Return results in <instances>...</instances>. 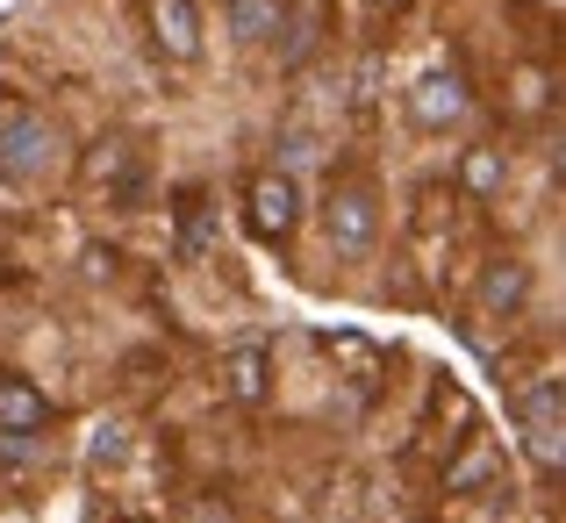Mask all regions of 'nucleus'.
Wrapping results in <instances>:
<instances>
[{
	"mask_svg": "<svg viewBox=\"0 0 566 523\" xmlns=\"http://www.w3.org/2000/svg\"><path fill=\"white\" fill-rule=\"evenodd\" d=\"M51 166H57V129L43 123L36 108L0 115V172L8 179H43Z\"/></svg>",
	"mask_w": 566,
	"mask_h": 523,
	"instance_id": "obj_1",
	"label": "nucleus"
},
{
	"mask_svg": "<svg viewBox=\"0 0 566 523\" xmlns=\"http://www.w3.org/2000/svg\"><path fill=\"white\" fill-rule=\"evenodd\" d=\"M244 222H251V237H259V244H287L294 222H302V193H294V179L287 172H251Z\"/></svg>",
	"mask_w": 566,
	"mask_h": 523,
	"instance_id": "obj_2",
	"label": "nucleus"
},
{
	"mask_svg": "<svg viewBox=\"0 0 566 523\" xmlns=\"http://www.w3.org/2000/svg\"><path fill=\"white\" fill-rule=\"evenodd\" d=\"M323 230H331L337 251H374L380 244V193L374 187H331L323 193Z\"/></svg>",
	"mask_w": 566,
	"mask_h": 523,
	"instance_id": "obj_3",
	"label": "nucleus"
},
{
	"mask_svg": "<svg viewBox=\"0 0 566 523\" xmlns=\"http://www.w3.org/2000/svg\"><path fill=\"white\" fill-rule=\"evenodd\" d=\"M516 423H524V444L538 467L559 473V430H566V409H559V373H538L516 401Z\"/></svg>",
	"mask_w": 566,
	"mask_h": 523,
	"instance_id": "obj_4",
	"label": "nucleus"
},
{
	"mask_svg": "<svg viewBox=\"0 0 566 523\" xmlns=\"http://www.w3.org/2000/svg\"><path fill=\"white\" fill-rule=\"evenodd\" d=\"M0 430H8V438L51 430V395H43L29 373H0Z\"/></svg>",
	"mask_w": 566,
	"mask_h": 523,
	"instance_id": "obj_5",
	"label": "nucleus"
},
{
	"mask_svg": "<svg viewBox=\"0 0 566 523\" xmlns=\"http://www.w3.org/2000/svg\"><path fill=\"white\" fill-rule=\"evenodd\" d=\"M151 51L172 57V65H187L201 51V8L193 0H151Z\"/></svg>",
	"mask_w": 566,
	"mask_h": 523,
	"instance_id": "obj_6",
	"label": "nucleus"
},
{
	"mask_svg": "<svg viewBox=\"0 0 566 523\" xmlns=\"http://www.w3.org/2000/svg\"><path fill=\"white\" fill-rule=\"evenodd\" d=\"M467 108L473 101H467V80H459V72H423V80H416V123L452 129Z\"/></svg>",
	"mask_w": 566,
	"mask_h": 523,
	"instance_id": "obj_7",
	"label": "nucleus"
},
{
	"mask_svg": "<svg viewBox=\"0 0 566 523\" xmlns=\"http://www.w3.org/2000/svg\"><path fill=\"white\" fill-rule=\"evenodd\" d=\"M265 387H273V352L265 345H237L222 358V395L230 401H265Z\"/></svg>",
	"mask_w": 566,
	"mask_h": 523,
	"instance_id": "obj_8",
	"label": "nucleus"
},
{
	"mask_svg": "<svg viewBox=\"0 0 566 523\" xmlns=\"http://www.w3.org/2000/svg\"><path fill=\"white\" fill-rule=\"evenodd\" d=\"M524 302H531V265L524 259H495L481 273V308L488 316H516Z\"/></svg>",
	"mask_w": 566,
	"mask_h": 523,
	"instance_id": "obj_9",
	"label": "nucleus"
},
{
	"mask_svg": "<svg viewBox=\"0 0 566 523\" xmlns=\"http://www.w3.org/2000/svg\"><path fill=\"white\" fill-rule=\"evenodd\" d=\"M287 29V0H230V36L237 43H273Z\"/></svg>",
	"mask_w": 566,
	"mask_h": 523,
	"instance_id": "obj_10",
	"label": "nucleus"
},
{
	"mask_svg": "<svg viewBox=\"0 0 566 523\" xmlns=\"http://www.w3.org/2000/svg\"><path fill=\"white\" fill-rule=\"evenodd\" d=\"M208 244H216V193L180 187V251H187V259H201Z\"/></svg>",
	"mask_w": 566,
	"mask_h": 523,
	"instance_id": "obj_11",
	"label": "nucleus"
},
{
	"mask_svg": "<svg viewBox=\"0 0 566 523\" xmlns=\"http://www.w3.org/2000/svg\"><path fill=\"white\" fill-rule=\"evenodd\" d=\"M129 172H137V151H129L123 137H115V144H101V151L86 158V179H94V187H108V193H123V201L137 193V179H129Z\"/></svg>",
	"mask_w": 566,
	"mask_h": 523,
	"instance_id": "obj_12",
	"label": "nucleus"
},
{
	"mask_svg": "<svg viewBox=\"0 0 566 523\" xmlns=\"http://www.w3.org/2000/svg\"><path fill=\"white\" fill-rule=\"evenodd\" d=\"M495 467H502V459H495V444H473V452H459L452 459V467H444V495H467V488H481V481H495Z\"/></svg>",
	"mask_w": 566,
	"mask_h": 523,
	"instance_id": "obj_13",
	"label": "nucleus"
},
{
	"mask_svg": "<svg viewBox=\"0 0 566 523\" xmlns=\"http://www.w3.org/2000/svg\"><path fill=\"white\" fill-rule=\"evenodd\" d=\"M459 179H467V193H495V187H502V158H495V151H467Z\"/></svg>",
	"mask_w": 566,
	"mask_h": 523,
	"instance_id": "obj_14",
	"label": "nucleus"
},
{
	"mask_svg": "<svg viewBox=\"0 0 566 523\" xmlns=\"http://www.w3.org/2000/svg\"><path fill=\"white\" fill-rule=\"evenodd\" d=\"M187 523H237V510H230V502H193Z\"/></svg>",
	"mask_w": 566,
	"mask_h": 523,
	"instance_id": "obj_15",
	"label": "nucleus"
},
{
	"mask_svg": "<svg viewBox=\"0 0 566 523\" xmlns=\"http://www.w3.org/2000/svg\"><path fill=\"white\" fill-rule=\"evenodd\" d=\"M94 459L108 467V459H123V430H101V444H94Z\"/></svg>",
	"mask_w": 566,
	"mask_h": 523,
	"instance_id": "obj_16",
	"label": "nucleus"
},
{
	"mask_svg": "<svg viewBox=\"0 0 566 523\" xmlns=\"http://www.w3.org/2000/svg\"><path fill=\"white\" fill-rule=\"evenodd\" d=\"M14 108H22V101H14V94H8V80H0V115H14Z\"/></svg>",
	"mask_w": 566,
	"mask_h": 523,
	"instance_id": "obj_17",
	"label": "nucleus"
},
{
	"mask_svg": "<svg viewBox=\"0 0 566 523\" xmlns=\"http://www.w3.org/2000/svg\"><path fill=\"white\" fill-rule=\"evenodd\" d=\"M374 8H380V14H401V8H409V0H374Z\"/></svg>",
	"mask_w": 566,
	"mask_h": 523,
	"instance_id": "obj_18",
	"label": "nucleus"
}]
</instances>
